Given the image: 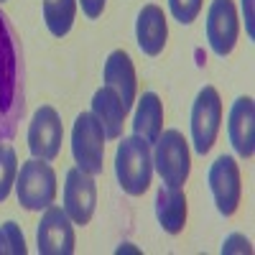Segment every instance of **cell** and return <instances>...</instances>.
Segmentation results:
<instances>
[{
	"label": "cell",
	"mask_w": 255,
	"mask_h": 255,
	"mask_svg": "<svg viewBox=\"0 0 255 255\" xmlns=\"http://www.w3.org/2000/svg\"><path fill=\"white\" fill-rule=\"evenodd\" d=\"M23 51L10 18L0 10V143L15 135L26 113Z\"/></svg>",
	"instance_id": "1"
},
{
	"label": "cell",
	"mask_w": 255,
	"mask_h": 255,
	"mask_svg": "<svg viewBox=\"0 0 255 255\" xmlns=\"http://www.w3.org/2000/svg\"><path fill=\"white\" fill-rule=\"evenodd\" d=\"M115 148V179L128 197H143L153 179V151L140 135H120Z\"/></svg>",
	"instance_id": "2"
},
{
	"label": "cell",
	"mask_w": 255,
	"mask_h": 255,
	"mask_svg": "<svg viewBox=\"0 0 255 255\" xmlns=\"http://www.w3.org/2000/svg\"><path fill=\"white\" fill-rule=\"evenodd\" d=\"M151 151H153V171L161 176V184L184 189L191 174V151L184 133L176 130V128L161 130V135L151 145Z\"/></svg>",
	"instance_id": "3"
},
{
	"label": "cell",
	"mask_w": 255,
	"mask_h": 255,
	"mask_svg": "<svg viewBox=\"0 0 255 255\" xmlns=\"http://www.w3.org/2000/svg\"><path fill=\"white\" fill-rule=\"evenodd\" d=\"M15 197L26 212H44L56 199V171L49 161L28 158L20 163L15 176Z\"/></svg>",
	"instance_id": "4"
},
{
	"label": "cell",
	"mask_w": 255,
	"mask_h": 255,
	"mask_svg": "<svg viewBox=\"0 0 255 255\" xmlns=\"http://www.w3.org/2000/svg\"><path fill=\"white\" fill-rule=\"evenodd\" d=\"M222 125V100L220 92L204 84L197 92L194 102H191V118H189V133H191V145L199 156H207L220 135Z\"/></svg>",
	"instance_id": "5"
},
{
	"label": "cell",
	"mask_w": 255,
	"mask_h": 255,
	"mask_svg": "<svg viewBox=\"0 0 255 255\" xmlns=\"http://www.w3.org/2000/svg\"><path fill=\"white\" fill-rule=\"evenodd\" d=\"M105 130L100 120L87 110L79 113L74 125H72V156L74 166H79L82 171H87L92 176L102 174L105 166Z\"/></svg>",
	"instance_id": "6"
},
{
	"label": "cell",
	"mask_w": 255,
	"mask_h": 255,
	"mask_svg": "<svg viewBox=\"0 0 255 255\" xmlns=\"http://www.w3.org/2000/svg\"><path fill=\"white\" fill-rule=\"evenodd\" d=\"M209 191L212 199H215V207L222 217H232L240 207L243 199V176H240V163L235 156H217L215 163L209 166Z\"/></svg>",
	"instance_id": "7"
},
{
	"label": "cell",
	"mask_w": 255,
	"mask_h": 255,
	"mask_svg": "<svg viewBox=\"0 0 255 255\" xmlns=\"http://www.w3.org/2000/svg\"><path fill=\"white\" fill-rule=\"evenodd\" d=\"M204 33L212 54L225 59L232 54L240 36V18L235 0H212L207 8V20H204Z\"/></svg>",
	"instance_id": "8"
},
{
	"label": "cell",
	"mask_w": 255,
	"mask_h": 255,
	"mask_svg": "<svg viewBox=\"0 0 255 255\" xmlns=\"http://www.w3.org/2000/svg\"><path fill=\"white\" fill-rule=\"evenodd\" d=\"M61 207L69 215V220L79 227L90 225L95 207H97V184L95 176L82 171L79 166H72L64 176V191H61Z\"/></svg>",
	"instance_id": "9"
},
{
	"label": "cell",
	"mask_w": 255,
	"mask_h": 255,
	"mask_svg": "<svg viewBox=\"0 0 255 255\" xmlns=\"http://www.w3.org/2000/svg\"><path fill=\"white\" fill-rule=\"evenodd\" d=\"M74 222L64 207L49 204L36 227V248L41 255H72L74 253Z\"/></svg>",
	"instance_id": "10"
},
{
	"label": "cell",
	"mask_w": 255,
	"mask_h": 255,
	"mask_svg": "<svg viewBox=\"0 0 255 255\" xmlns=\"http://www.w3.org/2000/svg\"><path fill=\"white\" fill-rule=\"evenodd\" d=\"M61 140H64L61 115L56 113V108H51V105H41L28 123V151H31V156L51 163L61 151Z\"/></svg>",
	"instance_id": "11"
},
{
	"label": "cell",
	"mask_w": 255,
	"mask_h": 255,
	"mask_svg": "<svg viewBox=\"0 0 255 255\" xmlns=\"http://www.w3.org/2000/svg\"><path fill=\"white\" fill-rule=\"evenodd\" d=\"M102 82H105V87L118 92L125 113H130V108L135 105L138 77H135V64H133L130 54H128L125 49H115V51H110L108 59H105Z\"/></svg>",
	"instance_id": "12"
},
{
	"label": "cell",
	"mask_w": 255,
	"mask_h": 255,
	"mask_svg": "<svg viewBox=\"0 0 255 255\" xmlns=\"http://www.w3.org/2000/svg\"><path fill=\"white\" fill-rule=\"evenodd\" d=\"M227 138L240 158L255 156V105L250 95H243L232 102L227 115Z\"/></svg>",
	"instance_id": "13"
},
{
	"label": "cell",
	"mask_w": 255,
	"mask_h": 255,
	"mask_svg": "<svg viewBox=\"0 0 255 255\" xmlns=\"http://www.w3.org/2000/svg\"><path fill=\"white\" fill-rule=\"evenodd\" d=\"M135 41L145 56H161L168 41V20L161 5L148 3L135 18Z\"/></svg>",
	"instance_id": "14"
},
{
	"label": "cell",
	"mask_w": 255,
	"mask_h": 255,
	"mask_svg": "<svg viewBox=\"0 0 255 255\" xmlns=\"http://www.w3.org/2000/svg\"><path fill=\"white\" fill-rule=\"evenodd\" d=\"M156 222L161 225L163 232L168 235H179L186 227V217H189V204H186V194L184 189L176 186H161L156 191Z\"/></svg>",
	"instance_id": "15"
},
{
	"label": "cell",
	"mask_w": 255,
	"mask_h": 255,
	"mask_svg": "<svg viewBox=\"0 0 255 255\" xmlns=\"http://www.w3.org/2000/svg\"><path fill=\"white\" fill-rule=\"evenodd\" d=\"M100 125H102V130H105V138H110V140H118L123 135V125H125V108H123V102L118 97L115 90L110 87H102L92 95V110H90Z\"/></svg>",
	"instance_id": "16"
},
{
	"label": "cell",
	"mask_w": 255,
	"mask_h": 255,
	"mask_svg": "<svg viewBox=\"0 0 255 255\" xmlns=\"http://www.w3.org/2000/svg\"><path fill=\"white\" fill-rule=\"evenodd\" d=\"M161 130H163V102L156 92H143L135 102L133 133L153 145L156 138L161 135Z\"/></svg>",
	"instance_id": "17"
},
{
	"label": "cell",
	"mask_w": 255,
	"mask_h": 255,
	"mask_svg": "<svg viewBox=\"0 0 255 255\" xmlns=\"http://www.w3.org/2000/svg\"><path fill=\"white\" fill-rule=\"evenodd\" d=\"M77 0H44L41 3V13H44V23L54 38H64L77 18Z\"/></svg>",
	"instance_id": "18"
},
{
	"label": "cell",
	"mask_w": 255,
	"mask_h": 255,
	"mask_svg": "<svg viewBox=\"0 0 255 255\" xmlns=\"http://www.w3.org/2000/svg\"><path fill=\"white\" fill-rule=\"evenodd\" d=\"M15 176H18V156H15V148L5 140L0 143V204L10 197Z\"/></svg>",
	"instance_id": "19"
},
{
	"label": "cell",
	"mask_w": 255,
	"mask_h": 255,
	"mask_svg": "<svg viewBox=\"0 0 255 255\" xmlns=\"http://www.w3.org/2000/svg\"><path fill=\"white\" fill-rule=\"evenodd\" d=\"M26 238L20 232V225L8 220L0 225V255H26Z\"/></svg>",
	"instance_id": "20"
},
{
	"label": "cell",
	"mask_w": 255,
	"mask_h": 255,
	"mask_svg": "<svg viewBox=\"0 0 255 255\" xmlns=\"http://www.w3.org/2000/svg\"><path fill=\"white\" fill-rule=\"evenodd\" d=\"M204 0H168V13L176 23L181 26H191L197 20V15L202 13Z\"/></svg>",
	"instance_id": "21"
},
{
	"label": "cell",
	"mask_w": 255,
	"mask_h": 255,
	"mask_svg": "<svg viewBox=\"0 0 255 255\" xmlns=\"http://www.w3.org/2000/svg\"><path fill=\"white\" fill-rule=\"evenodd\" d=\"M230 253H243V255H250L253 253V245L250 240L243 235V232H230L222 243V255H230Z\"/></svg>",
	"instance_id": "22"
},
{
	"label": "cell",
	"mask_w": 255,
	"mask_h": 255,
	"mask_svg": "<svg viewBox=\"0 0 255 255\" xmlns=\"http://www.w3.org/2000/svg\"><path fill=\"white\" fill-rule=\"evenodd\" d=\"M82 5V13L87 15L90 20H97L102 13H105V5H108V0H77Z\"/></svg>",
	"instance_id": "23"
},
{
	"label": "cell",
	"mask_w": 255,
	"mask_h": 255,
	"mask_svg": "<svg viewBox=\"0 0 255 255\" xmlns=\"http://www.w3.org/2000/svg\"><path fill=\"white\" fill-rule=\"evenodd\" d=\"M240 8H243V15H245V33L248 38H255V20H253V0H240Z\"/></svg>",
	"instance_id": "24"
},
{
	"label": "cell",
	"mask_w": 255,
	"mask_h": 255,
	"mask_svg": "<svg viewBox=\"0 0 255 255\" xmlns=\"http://www.w3.org/2000/svg\"><path fill=\"white\" fill-rule=\"evenodd\" d=\"M115 253H118V255H123V253H140V250H138V248H133L130 243H123V245H120Z\"/></svg>",
	"instance_id": "25"
},
{
	"label": "cell",
	"mask_w": 255,
	"mask_h": 255,
	"mask_svg": "<svg viewBox=\"0 0 255 255\" xmlns=\"http://www.w3.org/2000/svg\"><path fill=\"white\" fill-rule=\"evenodd\" d=\"M0 3H5V0H0Z\"/></svg>",
	"instance_id": "26"
}]
</instances>
